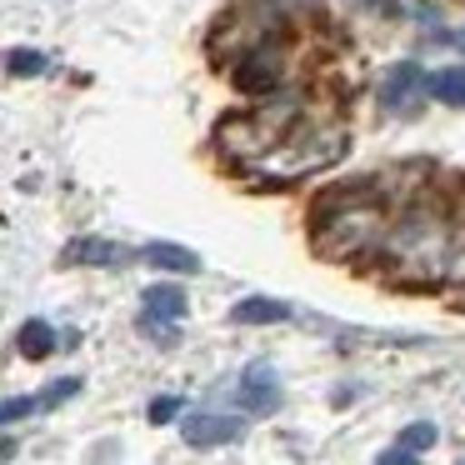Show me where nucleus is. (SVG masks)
Returning a JSON list of instances; mask_svg holds the SVG:
<instances>
[{
    "instance_id": "obj_12",
    "label": "nucleus",
    "mask_w": 465,
    "mask_h": 465,
    "mask_svg": "<svg viewBox=\"0 0 465 465\" xmlns=\"http://www.w3.org/2000/svg\"><path fill=\"white\" fill-rule=\"evenodd\" d=\"M231 325H285L295 321V305L281 301V295H241V301L225 311Z\"/></svg>"
},
{
    "instance_id": "obj_14",
    "label": "nucleus",
    "mask_w": 465,
    "mask_h": 465,
    "mask_svg": "<svg viewBox=\"0 0 465 465\" xmlns=\"http://www.w3.org/2000/svg\"><path fill=\"white\" fill-rule=\"evenodd\" d=\"M425 95L440 105H455L465 111V65H440V71L425 75Z\"/></svg>"
},
{
    "instance_id": "obj_18",
    "label": "nucleus",
    "mask_w": 465,
    "mask_h": 465,
    "mask_svg": "<svg viewBox=\"0 0 465 465\" xmlns=\"http://www.w3.org/2000/svg\"><path fill=\"white\" fill-rule=\"evenodd\" d=\"M145 420L151 425H181L185 420V395H155L145 405Z\"/></svg>"
},
{
    "instance_id": "obj_25",
    "label": "nucleus",
    "mask_w": 465,
    "mask_h": 465,
    "mask_svg": "<svg viewBox=\"0 0 465 465\" xmlns=\"http://www.w3.org/2000/svg\"><path fill=\"white\" fill-rule=\"evenodd\" d=\"M460 465H465V460H460Z\"/></svg>"
},
{
    "instance_id": "obj_8",
    "label": "nucleus",
    "mask_w": 465,
    "mask_h": 465,
    "mask_svg": "<svg viewBox=\"0 0 465 465\" xmlns=\"http://www.w3.org/2000/svg\"><path fill=\"white\" fill-rule=\"evenodd\" d=\"M425 75L430 71H420L415 61H395V65H385V75H381V111L385 115H411L415 105L425 101Z\"/></svg>"
},
{
    "instance_id": "obj_17",
    "label": "nucleus",
    "mask_w": 465,
    "mask_h": 465,
    "mask_svg": "<svg viewBox=\"0 0 465 465\" xmlns=\"http://www.w3.org/2000/svg\"><path fill=\"white\" fill-rule=\"evenodd\" d=\"M35 411H45L41 395H5V401H0V425H5V430H15V425L31 420Z\"/></svg>"
},
{
    "instance_id": "obj_5",
    "label": "nucleus",
    "mask_w": 465,
    "mask_h": 465,
    "mask_svg": "<svg viewBox=\"0 0 465 465\" xmlns=\"http://www.w3.org/2000/svg\"><path fill=\"white\" fill-rule=\"evenodd\" d=\"M225 75H231V85L241 95H251V101H271V95H281L285 75H291V31L251 45V51H245Z\"/></svg>"
},
{
    "instance_id": "obj_23",
    "label": "nucleus",
    "mask_w": 465,
    "mask_h": 465,
    "mask_svg": "<svg viewBox=\"0 0 465 465\" xmlns=\"http://www.w3.org/2000/svg\"><path fill=\"white\" fill-rule=\"evenodd\" d=\"M75 345H81V331H75V325H65V331H61V351H75Z\"/></svg>"
},
{
    "instance_id": "obj_7",
    "label": "nucleus",
    "mask_w": 465,
    "mask_h": 465,
    "mask_svg": "<svg viewBox=\"0 0 465 465\" xmlns=\"http://www.w3.org/2000/svg\"><path fill=\"white\" fill-rule=\"evenodd\" d=\"M235 411L251 415V420H271V415L285 411V385L275 375V365L265 361H251L235 381Z\"/></svg>"
},
{
    "instance_id": "obj_1",
    "label": "nucleus",
    "mask_w": 465,
    "mask_h": 465,
    "mask_svg": "<svg viewBox=\"0 0 465 465\" xmlns=\"http://www.w3.org/2000/svg\"><path fill=\"white\" fill-rule=\"evenodd\" d=\"M450 255H455V211L440 195H411V201L395 205L391 235H385L375 261L385 265L391 285L435 291V285H445Z\"/></svg>"
},
{
    "instance_id": "obj_20",
    "label": "nucleus",
    "mask_w": 465,
    "mask_h": 465,
    "mask_svg": "<svg viewBox=\"0 0 465 465\" xmlns=\"http://www.w3.org/2000/svg\"><path fill=\"white\" fill-rule=\"evenodd\" d=\"M135 331H141L145 341H155L161 351H171L175 335H181V325H161V321H151V315H135Z\"/></svg>"
},
{
    "instance_id": "obj_3",
    "label": "nucleus",
    "mask_w": 465,
    "mask_h": 465,
    "mask_svg": "<svg viewBox=\"0 0 465 465\" xmlns=\"http://www.w3.org/2000/svg\"><path fill=\"white\" fill-rule=\"evenodd\" d=\"M345 151H351V125L335 121V115H305L261 165H251V171H241V175H251L261 191H291V185L341 165Z\"/></svg>"
},
{
    "instance_id": "obj_10",
    "label": "nucleus",
    "mask_w": 465,
    "mask_h": 465,
    "mask_svg": "<svg viewBox=\"0 0 465 465\" xmlns=\"http://www.w3.org/2000/svg\"><path fill=\"white\" fill-rule=\"evenodd\" d=\"M141 315H151L161 325H181L191 315V291L181 281H151L141 291Z\"/></svg>"
},
{
    "instance_id": "obj_16",
    "label": "nucleus",
    "mask_w": 465,
    "mask_h": 465,
    "mask_svg": "<svg viewBox=\"0 0 465 465\" xmlns=\"http://www.w3.org/2000/svg\"><path fill=\"white\" fill-rule=\"evenodd\" d=\"M395 445H405V450L425 455V450H435V445H440V425H435V420H411V425H401Z\"/></svg>"
},
{
    "instance_id": "obj_22",
    "label": "nucleus",
    "mask_w": 465,
    "mask_h": 465,
    "mask_svg": "<svg viewBox=\"0 0 465 465\" xmlns=\"http://www.w3.org/2000/svg\"><path fill=\"white\" fill-rule=\"evenodd\" d=\"M361 395V385H345V391H331V411H345V405Z\"/></svg>"
},
{
    "instance_id": "obj_11",
    "label": "nucleus",
    "mask_w": 465,
    "mask_h": 465,
    "mask_svg": "<svg viewBox=\"0 0 465 465\" xmlns=\"http://www.w3.org/2000/svg\"><path fill=\"white\" fill-rule=\"evenodd\" d=\"M141 261L155 265L165 281H175V275H201L205 271L201 251H191V245H181V241H145L141 245Z\"/></svg>"
},
{
    "instance_id": "obj_19",
    "label": "nucleus",
    "mask_w": 465,
    "mask_h": 465,
    "mask_svg": "<svg viewBox=\"0 0 465 465\" xmlns=\"http://www.w3.org/2000/svg\"><path fill=\"white\" fill-rule=\"evenodd\" d=\"M81 391H85L81 375H61V381H51V385L41 391V405H45V411H61V405H65V401H75Z\"/></svg>"
},
{
    "instance_id": "obj_6",
    "label": "nucleus",
    "mask_w": 465,
    "mask_h": 465,
    "mask_svg": "<svg viewBox=\"0 0 465 465\" xmlns=\"http://www.w3.org/2000/svg\"><path fill=\"white\" fill-rule=\"evenodd\" d=\"M251 435V415L241 411H185L181 440L191 450H221V445H241Z\"/></svg>"
},
{
    "instance_id": "obj_9",
    "label": "nucleus",
    "mask_w": 465,
    "mask_h": 465,
    "mask_svg": "<svg viewBox=\"0 0 465 465\" xmlns=\"http://www.w3.org/2000/svg\"><path fill=\"white\" fill-rule=\"evenodd\" d=\"M125 261H131V251L105 235H71L61 245V265H71V271H121Z\"/></svg>"
},
{
    "instance_id": "obj_24",
    "label": "nucleus",
    "mask_w": 465,
    "mask_h": 465,
    "mask_svg": "<svg viewBox=\"0 0 465 465\" xmlns=\"http://www.w3.org/2000/svg\"><path fill=\"white\" fill-rule=\"evenodd\" d=\"M0 455H5V465H11L15 455H21V440H15V435H5V445H0Z\"/></svg>"
},
{
    "instance_id": "obj_21",
    "label": "nucleus",
    "mask_w": 465,
    "mask_h": 465,
    "mask_svg": "<svg viewBox=\"0 0 465 465\" xmlns=\"http://www.w3.org/2000/svg\"><path fill=\"white\" fill-rule=\"evenodd\" d=\"M375 465H420V455L405 450V445H385V450L375 455Z\"/></svg>"
},
{
    "instance_id": "obj_4",
    "label": "nucleus",
    "mask_w": 465,
    "mask_h": 465,
    "mask_svg": "<svg viewBox=\"0 0 465 465\" xmlns=\"http://www.w3.org/2000/svg\"><path fill=\"white\" fill-rule=\"evenodd\" d=\"M301 121H305V95L281 91V95H271V101L251 105V111L221 115V121H215V151H221L235 171H251V165H261Z\"/></svg>"
},
{
    "instance_id": "obj_15",
    "label": "nucleus",
    "mask_w": 465,
    "mask_h": 465,
    "mask_svg": "<svg viewBox=\"0 0 465 465\" xmlns=\"http://www.w3.org/2000/svg\"><path fill=\"white\" fill-rule=\"evenodd\" d=\"M51 71V61H45V51H35V45H11V51H5V75H11V81H31V75H45Z\"/></svg>"
},
{
    "instance_id": "obj_2",
    "label": "nucleus",
    "mask_w": 465,
    "mask_h": 465,
    "mask_svg": "<svg viewBox=\"0 0 465 465\" xmlns=\"http://www.w3.org/2000/svg\"><path fill=\"white\" fill-rule=\"evenodd\" d=\"M391 185L385 181H355L345 191H325L311 211V251L331 265H355L381 255L385 235H391Z\"/></svg>"
},
{
    "instance_id": "obj_13",
    "label": "nucleus",
    "mask_w": 465,
    "mask_h": 465,
    "mask_svg": "<svg viewBox=\"0 0 465 465\" xmlns=\"http://www.w3.org/2000/svg\"><path fill=\"white\" fill-rule=\"evenodd\" d=\"M15 351H21L25 361H45V355L61 351V331H55L45 315H31V321H21V331H15Z\"/></svg>"
}]
</instances>
